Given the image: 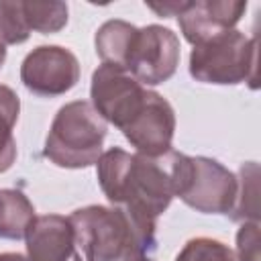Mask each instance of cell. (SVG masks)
<instances>
[{
    "label": "cell",
    "mask_w": 261,
    "mask_h": 261,
    "mask_svg": "<svg viewBox=\"0 0 261 261\" xmlns=\"http://www.w3.org/2000/svg\"><path fill=\"white\" fill-rule=\"evenodd\" d=\"M188 169L190 157L175 149L147 157L112 147L96 163L98 184L108 202L149 230L157 228V216L181 194Z\"/></svg>",
    "instance_id": "6da1fadb"
},
{
    "label": "cell",
    "mask_w": 261,
    "mask_h": 261,
    "mask_svg": "<svg viewBox=\"0 0 261 261\" xmlns=\"http://www.w3.org/2000/svg\"><path fill=\"white\" fill-rule=\"evenodd\" d=\"M84 261H124L135 253H153L155 230L135 222L122 208L84 206L69 216Z\"/></svg>",
    "instance_id": "7a4b0ae2"
},
{
    "label": "cell",
    "mask_w": 261,
    "mask_h": 261,
    "mask_svg": "<svg viewBox=\"0 0 261 261\" xmlns=\"http://www.w3.org/2000/svg\"><path fill=\"white\" fill-rule=\"evenodd\" d=\"M108 122L96 112L92 102L73 100L61 106L45 139L43 155L57 167L82 169L98 163Z\"/></svg>",
    "instance_id": "3957f363"
},
{
    "label": "cell",
    "mask_w": 261,
    "mask_h": 261,
    "mask_svg": "<svg viewBox=\"0 0 261 261\" xmlns=\"http://www.w3.org/2000/svg\"><path fill=\"white\" fill-rule=\"evenodd\" d=\"M190 75L202 84L234 86L249 84L257 88V37L232 29L190 53Z\"/></svg>",
    "instance_id": "277c9868"
},
{
    "label": "cell",
    "mask_w": 261,
    "mask_h": 261,
    "mask_svg": "<svg viewBox=\"0 0 261 261\" xmlns=\"http://www.w3.org/2000/svg\"><path fill=\"white\" fill-rule=\"evenodd\" d=\"M149 92L130 73L120 67L102 63L92 73L90 98L96 112L116 128H124L141 114L147 104Z\"/></svg>",
    "instance_id": "5b68a950"
},
{
    "label": "cell",
    "mask_w": 261,
    "mask_h": 261,
    "mask_svg": "<svg viewBox=\"0 0 261 261\" xmlns=\"http://www.w3.org/2000/svg\"><path fill=\"white\" fill-rule=\"evenodd\" d=\"M237 175L210 157H190L181 194L184 204L202 214H230L237 200Z\"/></svg>",
    "instance_id": "8992f818"
},
{
    "label": "cell",
    "mask_w": 261,
    "mask_h": 261,
    "mask_svg": "<svg viewBox=\"0 0 261 261\" xmlns=\"http://www.w3.org/2000/svg\"><path fill=\"white\" fill-rule=\"evenodd\" d=\"M179 63V39L161 24H147L137 29L126 71L143 86H159L167 82Z\"/></svg>",
    "instance_id": "52a82bcc"
},
{
    "label": "cell",
    "mask_w": 261,
    "mask_h": 261,
    "mask_svg": "<svg viewBox=\"0 0 261 261\" xmlns=\"http://www.w3.org/2000/svg\"><path fill=\"white\" fill-rule=\"evenodd\" d=\"M20 82L35 96H61L80 82V61L65 47L41 45L22 59Z\"/></svg>",
    "instance_id": "ba28073f"
},
{
    "label": "cell",
    "mask_w": 261,
    "mask_h": 261,
    "mask_svg": "<svg viewBox=\"0 0 261 261\" xmlns=\"http://www.w3.org/2000/svg\"><path fill=\"white\" fill-rule=\"evenodd\" d=\"M173 133H175L173 106L157 92H149L147 104L141 110V114L122 128L124 139L137 149V153L147 157H157L169 151Z\"/></svg>",
    "instance_id": "9c48e42d"
},
{
    "label": "cell",
    "mask_w": 261,
    "mask_h": 261,
    "mask_svg": "<svg viewBox=\"0 0 261 261\" xmlns=\"http://www.w3.org/2000/svg\"><path fill=\"white\" fill-rule=\"evenodd\" d=\"M245 10L247 2L241 0H192L177 14V22L184 39L196 47L232 31Z\"/></svg>",
    "instance_id": "30bf717a"
},
{
    "label": "cell",
    "mask_w": 261,
    "mask_h": 261,
    "mask_svg": "<svg viewBox=\"0 0 261 261\" xmlns=\"http://www.w3.org/2000/svg\"><path fill=\"white\" fill-rule=\"evenodd\" d=\"M27 257L31 261H84L73 226L61 214L35 216L27 234Z\"/></svg>",
    "instance_id": "8fae6325"
},
{
    "label": "cell",
    "mask_w": 261,
    "mask_h": 261,
    "mask_svg": "<svg viewBox=\"0 0 261 261\" xmlns=\"http://www.w3.org/2000/svg\"><path fill=\"white\" fill-rule=\"evenodd\" d=\"M135 35H137L135 24L126 20H118V18L106 20L96 31V37H94L96 53L102 59V63H108V65H114L126 71V61H128Z\"/></svg>",
    "instance_id": "7c38bea8"
},
{
    "label": "cell",
    "mask_w": 261,
    "mask_h": 261,
    "mask_svg": "<svg viewBox=\"0 0 261 261\" xmlns=\"http://www.w3.org/2000/svg\"><path fill=\"white\" fill-rule=\"evenodd\" d=\"M35 216L33 202L20 190H0V239H24Z\"/></svg>",
    "instance_id": "4fadbf2b"
},
{
    "label": "cell",
    "mask_w": 261,
    "mask_h": 261,
    "mask_svg": "<svg viewBox=\"0 0 261 261\" xmlns=\"http://www.w3.org/2000/svg\"><path fill=\"white\" fill-rule=\"evenodd\" d=\"M20 114V100L16 92L0 84V173L8 171L16 159L14 126Z\"/></svg>",
    "instance_id": "5bb4252c"
},
{
    "label": "cell",
    "mask_w": 261,
    "mask_h": 261,
    "mask_svg": "<svg viewBox=\"0 0 261 261\" xmlns=\"http://www.w3.org/2000/svg\"><path fill=\"white\" fill-rule=\"evenodd\" d=\"M237 184V200L228 216L237 222H259V165L243 163Z\"/></svg>",
    "instance_id": "9a60e30c"
},
{
    "label": "cell",
    "mask_w": 261,
    "mask_h": 261,
    "mask_svg": "<svg viewBox=\"0 0 261 261\" xmlns=\"http://www.w3.org/2000/svg\"><path fill=\"white\" fill-rule=\"evenodd\" d=\"M22 14L31 31L41 35L59 33L67 24L69 8L65 2H22Z\"/></svg>",
    "instance_id": "2e32d148"
},
{
    "label": "cell",
    "mask_w": 261,
    "mask_h": 261,
    "mask_svg": "<svg viewBox=\"0 0 261 261\" xmlns=\"http://www.w3.org/2000/svg\"><path fill=\"white\" fill-rule=\"evenodd\" d=\"M31 37L20 0H0V45H20Z\"/></svg>",
    "instance_id": "e0dca14e"
},
{
    "label": "cell",
    "mask_w": 261,
    "mask_h": 261,
    "mask_svg": "<svg viewBox=\"0 0 261 261\" xmlns=\"http://www.w3.org/2000/svg\"><path fill=\"white\" fill-rule=\"evenodd\" d=\"M173 261H237L232 249L210 237L190 239Z\"/></svg>",
    "instance_id": "ac0fdd59"
},
{
    "label": "cell",
    "mask_w": 261,
    "mask_h": 261,
    "mask_svg": "<svg viewBox=\"0 0 261 261\" xmlns=\"http://www.w3.org/2000/svg\"><path fill=\"white\" fill-rule=\"evenodd\" d=\"M259 222H243L237 232V261H261Z\"/></svg>",
    "instance_id": "d6986e66"
},
{
    "label": "cell",
    "mask_w": 261,
    "mask_h": 261,
    "mask_svg": "<svg viewBox=\"0 0 261 261\" xmlns=\"http://www.w3.org/2000/svg\"><path fill=\"white\" fill-rule=\"evenodd\" d=\"M147 8H149V10H153L157 16L169 18V16H177V14L186 8V2H163V4L149 2V4H147Z\"/></svg>",
    "instance_id": "ffe728a7"
},
{
    "label": "cell",
    "mask_w": 261,
    "mask_h": 261,
    "mask_svg": "<svg viewBox=\"0 0 261 261\" xmlns=\"http://www.w3.org/2000/svg\"><path fill=\"white\" fill-rule=\"evenodd\" d=\"M0 261H31L22 253H0Z\"/></svg>",
    "instance_id": "44dd1931"
},
{
    "label": "cell",
    "mask_w": 261,
    "mask_h": 261,
    "mask_svg": "<svg viewBox=\"0 0 261 261\" xmlns=\"http://www.w3.org/2000/svg\"><path fill=\"white\" fill-rule=\"evenodd\" d=\"M124 261H151V257H149L147 253H135V255L126 257Z\"/></svg>",
    "instance_id": "7402d4cb"
},
{
    "label": "cell",
    "mask_w": 261,
    "mask_h": 261,
    "mask_svg": "<svg viewBox=\"0 0 261 261\" xmlns=\"http://www.w3.org/2000/svg\"><path fill=\"white\" fill-rule=\"evenodd\" d=\"M4 61H6V47H4V45H0V69H2Z\"/></svg>",
    "instance_id": "603a6c76"
}]
</instances>
